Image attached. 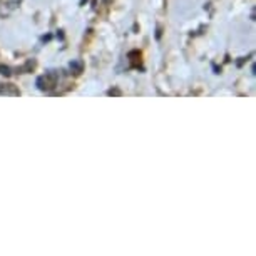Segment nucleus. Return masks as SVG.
I'll return each instance as SVG.
<instances>
[{"label": "nucleus", "mask_w": 256, "mask_h": 256, "mask_svg": "<svg viewBox=\"0 0 256 256\" xmlns=\"http://www.w3.org/2000/svg\"><path fill=\"white\" fill-rule=\"evenodd\" d=\"M57 79H59V74L56 70H50L47 74L40 76L37 79V88L40 90H52L57 86Z\"/></svg>", "instance_id": "nucleus-1"}, {"label": "nucleus", "mask_w": 256, "mask_h": 256, "mask_svg": "<svg viewBox=\"0 0 256 256\" xmlns=\"http://www.w3.org/2000/svg\"><path fill=\"white\" fill-rule=\"evenodd\" d=\"M0 94L2 96H20V90L14 84H0Z\"/></svg>", "instance_id": "nucleus-2"}, {"label": "nucleus", "mask_w": 256, "mask_h": 256, "mask_svg": "<svg viewBox=\"0 0 256 256\" xmlns=\"http://www.w3.org/2000/svg\"><path fill=\"white\" fill-rule=\"evenodd\" d=\"M108 94H109V96H120V90H118V89H110Z\"/></svg>", "instance_id": "nucleus-6"}, {"label": "nucleus", "mask_w": 256, "mask_h": 256, "mask_svg": "<svg viewBox=\"0 0 256 256\" xmlns=\"http://www.w3.org/2000/svg\"><path fill=\"white\" fill-rule=\"evenodd\" d=\"M0 74L8 77V76L12 74V72H10V67H8V66H0Z\"/></svg>", "instance_id": "nucleus-5"}, {"label": "nucleus", "mask_w": 256, "mask_h": 256, "mask_svg": "<svg viewBox=\"0 0 256 256\" xmlns=\"http://www.w3.org/2000/svg\"><path fill=\"white\" fill-rule=\"evenodd\" d=\"M70 69L76 70V74H80V72H82V64H80V62H72Z\"/></svg>", "instance_id": "nucleus-4"}, {"label": "nucleus", "mask_w": 256, "mask_h": 256, "mask_svg": "<svg viewBox=\"0 0 256 256\" xmlns=\"http://www.w3.org/2000/svg\"><path fill=\"white\" fill-rule=\"evenodd\" d=\"M80 4H84V0H80Z\"/></svg>", "instance_id": "nucleus-7"}, {"label": "nucleus", "mask_w": 256, "mask_h": 256, "mask_svg": "<svg viewBox=\"0 0 256 256\" xmlns=\"http://www.w3.org/2000/svg\"><path fill=\"white\" fill-rule=\"evenodd\" d=\"M34 67H36V62H34V60H28L27 64H26V66H22L18 70H20V72H32V70H34Z\"/></svg>", "instance_id": "nucleus-3"}]
</instances>
